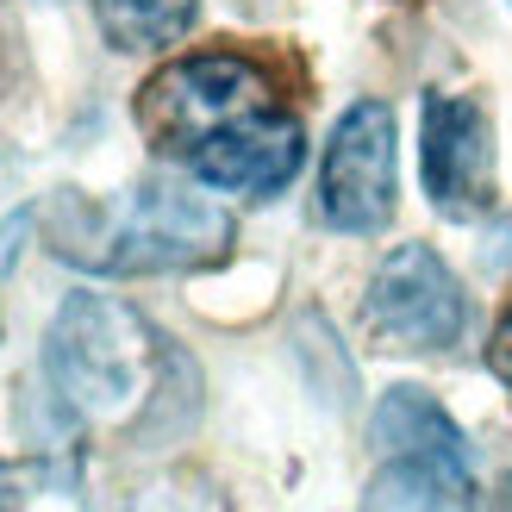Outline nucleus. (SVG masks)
<instances>
[{
  "mask_svg": "<svg viewBox=\"0 0 512 512\" xmlns=\"http://www.w3.org/2000/svg\"><path fill=\"white\" fill-rule=\"evenodd\" d=\"M82 232H57V256L100 275H163V269H194L213 263L232 244L225 219L207 194L175 188V182H144L119 200L113 213H82Z\"/></svg>",
  "mask_w": 512,
  "mask_h": 512,
  "instance_id": "nucleus-1",
  "label": "nucleus"
},
{
  "mask_svg": "<svg viewBox=\"0 0 512 512\" xmlns=\"http://www.w3.org/2000/svg\"><path fill=\"white\" fill-rule=\"evenodd\" d=\"M425 194L431 207L450 219H475L494 200V144H488V119L475 100L463 94H431L425 100Z\"/></svg>",
  "mask_w": 512,
  "mask_h": 512,
  "instance_id": "nucleus-6",
  "label": "nucleus"
},
{
  "mask_svg": "<svg viewBox=\"0 0 512 512\" xmlns=\"http://www.w3.org/2000/svg\"><path fill=\"white\" fill-rule=\"evenodd\" d=\"M363 319L394 350H450L463 338V288L431 244H400L369 281Z\"/></svg>",
  "mask_w": 512,
  "mask_h": 512,
  "instance_id": "nucleus-5",
  "label": "nucleus"
},
{
  "mask_svg": "<svg viewBox=\"0 0 512 512\" xmlns=\"http://www.w3.org/2000/svg\"><path fill=\"white\" fill-rule=\"evenodd\" d=\"M319 213L331 232H381L394 219V113L356 100L338 119L319 169Z\"/></svg>",
  "mask_w": 512,
  "mask_h": 512,
  "instance_id": "nucleus-4",
  "label": "nucleus"
},
{
  "mask_svg": "<svg viewBox=\"0 0 512 512\" xmlns=\"http://www.w3.org/2000/svg\"><path fill=\"white\" fill-rule=\"evenodd\" d=\"M200 0H94V19L113 50H169L194 25Z\"/></svg>",
  "mask_w": 512,
  "mask_h": 512,
  "instance_id": "nucleus-9",
  "label": "nucleus"
},
{
  "mask_svg": "<svg viewBox=\"0 0 512 512\" xmlns=\"http://www.w3.org/2000/svg\"><path fill=\"white\" fill-rule=\"evenodd\" d=\"M19 506V481H13V469H0V512H13Z\"/></svg>",
  "mask_w": 512,
  "mask_h": 512,
  "instance_id": "nucleus-12",
  "label": "nucleus"
},
{
  "mask_svg": "<svg viewBox=\"0 0 512 512\" xmlns=\"http://www.w3.org/2000/svg\"><path fill=\"white\" fill-rule=\"evenodd\" d=\"M488 363H494V375L506 381V394H512V313L500 319V331H494V344H488Z\"/></svg>",
  "mask_w": 512,
  "mask_h": 512,
  "instance_id": "nucleus-11",
  "label": "nucleus"
},
{
  "mask_svg": "<svg viewBox=\"0 0 512 512\" xmlns=\"http://www.w3.org/2000/svg\"><path fill=\"white\" fill-rule=\"evenodd\" d=\"M163 350L113 294H75L44 338V375L75 419H125L150 394Z\"/></svg>",
  "mask_w": 512,
  "mask_h": 512,
  "instance_id": "nucleus-2",
  "label": "nucleus"
},
{
  "mask_svg": "<svg viewBox=\"0 0 512 512\" xmlns=\"http://www.w3.org/2000/svg\"><path fill=\"white\" fill-rule=\"evenodd\" d=\"M263 100H269V82H263V69L250 57L207 50V57H182L163 75H150V88L138 100V125H144V138L157 150L194 157L213 132L263 113Z\"/></svg>",
  "mask_w": 512,
  "mask_h": 512,
  "instance_id": "nucleus-3",
  "label": "nucleus"
},
{
  "mask_svg": "<svg viewBox=\"0 0 512 512\" xmlns=\"http://www.w3.org/2000/svg\"><path fill=\"white\" fill-rule=\"evenodd\" d=\"M194 175L207 188L219 194H244V200H269L281 194L300 175L306 163V138H300V125L288 113H250L238 125H225V132H213L207 144L194 150Z\"/></svg>",
  "mask_w": 512,
  "mask_h": 512,
  "instance_id": "nucleus-7",
  "label": "nucleus"
},
{
  "mask_svg": "<svg viewBox=\"0 0 512 512\" xmlns=\"http://www.w3.org/2000/svg\"><path fill=\"white\" fill-rule=\"evenodd\" d=\"M375 450L388 463H419L431 475H444L450 488L475 494V469H469V444L450 425V413L419 388H394L375 406Z\"/></svg>",
  "mask_w": 512,
  "mask_h": 512,
  "instance_id": "nucleus-8",
  "label": "nucleus"
},
{
  "mask_svg": "<svg viewBox=\"0 0 512 512\" xmlns=\"http://www.w3.org/2000/svg\"><path fill=\"white\" fill-rule=\"evenodd\" d=\"M363 512H469V494L450 488L444 475L419 469V463H388L369 481Z\"/></svg>",
  "mask_w": 512,
  "mask_h": 512,
  "instance_id": "nucleus-10",
  "label": "nucleus"
}]
</instances>
